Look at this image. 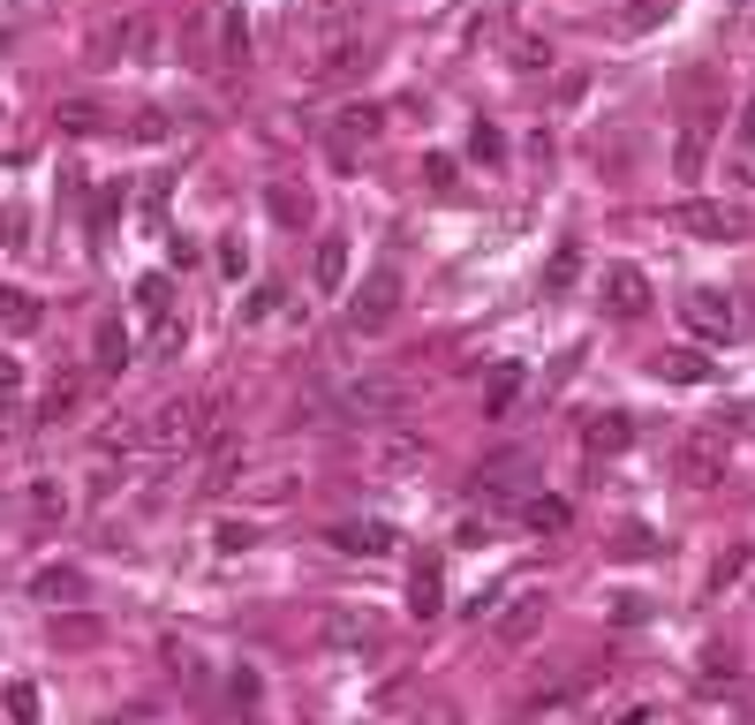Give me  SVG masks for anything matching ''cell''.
Wrapping results in <instances>:
<instances>
[{"label":"cell","mask_w":755,"mask_h":725,"mask_svg":"<svg viewBox=\"0 0 755 725\" xmlns=\"http://www.w3.org/2000/svg\"><path fill=\"white\" fill-rule=\"evenodd\" d=\"M665 219L680 235H695V242H741L748 235V213L741 205H711V197H680Z\"/></svg>","instance_id":"cell-1"},{"label":"cell","mask_w":755,"mask_h":725,"mask_svg":"<svg viewBox=\"0 0 755 725\" xmlns=\"http://www.w3.org/2000/svg\"><path fill=\"white\" fill-rule=\"evenodd\" d=\"M205 416H219V401H167V408L144 424V446H159V454L197 446V438H205Z\"/></svg>","instance_id":"cell-2"},{"label":"cell","mask_w":755,"mask_h":725,"mask_svg":"<svg viewBox=\"0 0 755 725\" xmlns=\"http://www.w3.org/2000/svg\"><path fill=\"white\" fill-rule=\"evenodd\" d=\"M393 310H401V272H393V265H377L371 280L355 288V302H348V325H355V333H385V325H393Z\"/></svg>","instance_id":"cell-3"},{"label":"cell","mask_w":755,"mask_h":725,"mask_svg":"<svg viewBox=\"0 0 755 725\" xmlns=\"http://www.w3.org/2000/svg\"><path fill=\"white\" fill-rule=\"evenodd\" d=\"M408 401H416V385H408V379H355V385H340V416H363V424H371V416H401Z\"/></svg>","instance_id":"cell-4"},{"label":"cell","mask_w":755,"mask_h":725,"mask_svg":"<svg viewBox=\"0 0 755 725\" xmlns=\"http://www.w3.org/2000/svg\"><path fill=\"white\" fill-rule=\"evenodd\" d=\"M680 318H687L703 341H733V333H741V310H733V296H717V288H695V296L680 302Z\"/></svg>","instance_id":"cell-5"},{"label":"cell","mask_w":755,"mask_h":725,"mask_svg":"<svg viewBox=\"0 0 755 725\" xmlns=\"http://www.w3.org/2000/svg\"><path fill=\"white\" fill-rule=\"evenodd\" d=\"M545 590H529V582H521V590H506V612H499V620H492V635H499L506 642V650H514V642H529V635H537V628H545Z\"/></svg>","instance_id":"cell-6"},{"label":"cell","mask_w":755,"mask_h":725,"mask_svg":"<svg viewBox=\"0 0 755 725\" xmlns=\"http://www.w3.org/2000/svg\"><path fill=\"white\" fill-rule=\"evenodd\" d=\"M672 469H680V484L711 491V484H725V454H717L711 438H680V446H672Z\"/></svg>","instance_id":"cell-7"},{"label":"cell","mask_w":755,"mask_h":725,"mask_svg":"<svg viewBox=\"0 0 755 725\" xmlns=\"http://www.w3.org/2000/svg\"><path fill=\"white\" fill-rule=\"evenodd\" d=\"M325 545H333V552H355V559H385L401 537H393L385 521H333V529H325Z\"/></svg>","instance_id":"cell-8"},{"label":"cell","mask_w":755,"mask_h":725,"mask_svg":"<svg viewBox=\"0 0 755 725\" xmlns=\"http://www.w3.org/2000/svg\"><path fill=\"white\" fill-rule=\"evenodd\" d=\"M604 302H612V318H642L650 310V280L634 265H604Z\"/></svg>","instance_id":"cell-9"},{"label":"cell","mask_w":755,"mask_h":725,"mask_svg":"<svg viewBox=\"0 0 755 725\" xmlns=\"http://www.w3.org/2000/svg\"><path fill=\"white\" fill-rule=\"evenodd\" d=\"M408 612H416V620H438V612H446V567H438V559H416V567H408Z\"/></svg>","instance_id":"cell-10"},{"label":"cell","mask_w":755,"mask_h":725,"mask_svg":"<svg viewBox=\"0 0 755 725\" xmlns=\"http://www.w3.org/2000/svg\"><path fill=\"white\" fill-rule=\"evenodd\" d=\"M703 167H711V114H695L680 128V144H672V174L680 182H703Z\"/></svg>","instance_id":"cell-11"},{"label":"cell","mask_w":755,"mask_h":725,"mask_svg":"<svg viewBox=\"0 0 755 725\" xmlns=\"http://www.w3.org/2000/svg\"><path fill=\"white\" fill-rule=\"evenodd\" d=\"M310 280H318V296H340L348 288V235H318V257H310Z\"/></svg>","instance_id":"cell-12"},{"label":"cell","mask_w":755,"mask_h":725,"mask_svg":"<svg viewBox=\"0 0 755 725\" xmlns=\"http://www.w3.org/2000/svg\"><path fill=\"white\" fill-rule=\"evenodd\" d=\"M211 31H219V45H211L219 69H242V61H250V23H242V8H219Z\"/></svg>","instance_id":"cell-13"},{"label":"cell","mask_w":755,"mask_h":725,"mask_svg":"<svg viewBox=\"0 0 755 725\" xmlns=\"http://www.w3.org/2000/svg\"><path fill=\"white\" fill-rule=\"evenodd\" d=\"M650 379H658V385H703V379H711V363H703L695 348H665V355H650Z\"/></svg>","instance_id":"cell-14"},{"label":"cell","mask_w":755,"mask_h":725,"mask_svg":"<svg viewBox=\"0 0 755 725\" xmlns=\"http://www.w3.org/2000/svg\"><path fill=\"white\" fill-rule=\"evenodd\" d=\"M521 385H529V371H521V363H499V371H492V385H484V424H499V416H514Z\"/></svg>","instance_id":"cell-15"},{"label":"cell","mask_w":755,"mask_h":725,"mask_svg":"<svg viewBox=\"0 0 755 725\" xmlns=\"http://www.w3.org/2000/svg\"><path fill=\"white\" fill-rule=\"evenodd\" d=\"M325 642L333 650H385L377 620H355V612H325Z\"/></svg>","instance_id":"cell-16"},{"label":"cell","mask_w":755,"mask_h":725,"mask_svg":"<svg viewBox=\"0 0 755 725\" xmlns=\"http://www.w3.org/2000/svg\"><path fill=\"white\" fill-rule=\"evenodd\" d=\"M582 446H589V454H628V446H634V416H620V408H612V416H589Z\"/></svg>","instance_id":"cell-17"},{"label":"cell","mask_w":755,"mask_h":725,"mask_svg":"<svg viewBox=\"0 0 755 725\" xmlns=\"http://www.w3.org/2000/svg\"><path fill=\"white\" fill-rule=\"evenodd\" d=\"M136 310H144L152 325H174V280L167 272H144V280H136Z\"/></svg>","instance_id":"cell-18"},{"label":"cell","mask_w":755,"mask_h":725,"mask_svg":"<svg viewBox=\"0 0 755 725\" xmlns=\"http://www.w3.org/2000/svg\"><path fill=\"white\" fill-rule=\"evenodd\" d=\"M575 280H582V242H559L551 265H545V296H567Z\"/></svg>","instance_id":"cell-19"},{"label":"cell","mask_w":755,"mask_h":725,"mask_svg":"<svg viewBox=\"0 0 755 725\" xmlns=\"http://www.w3.org/2000/svg\"><path fill=\"white\" fill-rule=\"evenodd\" d=\"M265 205H272V219H280V227H302V219H310V189L272 182V189H265Z\"/></svg>","instance_id":"cell-20"},{"label":"cell","mask_w":755,"mask_h":725,"mask_svg":"<svg viewBox=\"0 0 755 725\" xmlns=\"http://www.w3.org/2000/svg\"><path fill=\"white\" fill-rule=\"evenodd\" d=\"M0 318H8V333H39V296H23V288H0Z\"/></svg>","instance_id":"cell-21"},{"label":"cell","mask_w":755,"mask_h":725,"mask_svg":"<svg viewBox=\"0 0 755 725\" xmlns=\"http://www.w3.org/2000/svg\"><path fill=\"white\" fill-rule=\"evenodd\" d=\"M658 23H672V0H634V8H620V39H642Z\"/></svg>","instance_id":"cell-22"},{"label":"cell","mask_w":755,"mask_h":725,"mask_svg":"<svg viewBox=\"0 0 755 725\" xmlns=\"http://www.w3.org/2000/svg\"><path fill=\"white\" fill-rule=\"evenodd\" d=\"M521 521H529L537 537H559V529L575 521V507H567V499H529V507H521Z\"/></svg>","instance_id":"cell-23"},{"label":"cell","mask_w":755,"mask_h":725,"mask_svg":"<svg viewBox=\"0 0 755 725\" xmlns=\"http://www.w3.org/2000/svg\"><path fill=\"white\" fill-rule=\"evenodd\" d=\"M91 348H99V371H128V333L114 325V318L99 325V341H91Z\"/></svg>","instance_id":"cell-24"},{"label":"cell","mask_w":755,"mask_h":725,"mask_svg":"<svg viewBox=\"0 0 755 725\" xmlns=\"http://www.w3.org/2000/svg\"><path fill=\"white\" fill-rule=\"evenodd\" d=\"M423 462V438H408V431H401V438H377V469H416Z\"/></svg>","instance_id":"cell-25"},{"label":"cell","mask_w":755,"mask_h":725,"mask_svg":"<svg viewBox=\"0 0 755 725\" xmlns=\"http://www.w3.org/2000/svg\"><path fill=\"white\" fill-rule=\"evenodd\" d=\"M53 122H61V128H76V136H91V128H106V114H99L91 99H61V106H53Z\"/></svg>","instance_id":"cell-26"},{"label":"cell","mask_w":755,"mask_h":725,"mask_svg":"<svg viewBox=\"0 0 755 725\" xmlns=\"http://www.w3.org/2000/svg\"><path fill=\"white\" fill-rule=\"evenodd\" d=\"M23 499H31V514H39V521H61V514H69V491H61L53 476H39V484H31Z\"/></svg>","instance_id":"cell-27"},{"label":"cell","mask_w":755,"mask_h":725,"mask_svg":"<svg viewBox=\"0 0 755 725\" xmlns=\"http://www.w3.org/2000/svg\"><path fill=\"white\" fill-rule=\"evenodd\" d=\"M31 590H39L45 604H53V598H84V574H76V567H45V574L31 582Z\"/></svg>","instance_id":"cell-28"},{"label":"cell","mask_w":755,"mask_h":725,"mask_svg":"<svg viewBox=\"0 0 755 725\" xmlns=\"http://www.w3.org/2000/svg\"><path fill=\"white\" fill-rule=\"evenodd\" d=\"M8 718L39 725V687H31V681H8Z\"/></svg>","instance_id":"cell-29"},{"label":"cell","mask_w":755,"mask_h":725,"mask_svg":"<svg viewBox=\"0 0 755 725\" xmlns=\"http://www.w3.org/2000/svg\"><path fill=\"white\" fill-rule=\"evenodd\" d=\"M748 567H755V552H748V545H733V552H725V559L711 567V590H725V582H741Z\"/></svg>","instance_id":"cell-30"},{"label":"cell","mask_w":755,"mask_h":725,"mask_svg":"<svg viewBox=\"0 0 755 725\" xmlns=\"http://www.w3.org/2000/svg\"><path fill=\"white\" fill-rule=\"evenodd\" d=\"M280 302H288V288H280V280H265V288H250V302H242V318H272V310H280Z\"/></svg>","instance_id":"cell-31"},{"label":"cell","mask_w":755,"mask_h":725,"mask_svg":"<svg viewBox=\"0 0 755 725\" xmlns=\"http://www.w3.org/2000/svg\"><path fill=\"white\" fill-rule=\"evenodd\" d=\"M76 401H84V379H61L53 393H45V424H61V416H69Z\"/></svg>","instance_id":"cell-32"},{"label":"cell","mask_w":755,"mask_h":725,"mask_svg":"<svg viewBox=\"0 0 755 725\" xmlns=\"http://www.w3.org/2000/svg\"><path fill=\"white\" fill-rule=\"evenodd\" d=\"M468 152H476V159H506V136L492 122H476V128H468Z\"/></svg>","instance_id":"cell-33"},{"label":"cell","mask_w":755,"mask_h":725,"mask_svg":"<svg viewBox=\"0 0 755 725\" xmlns=\"http://www.w3.org/2000/svg\"><path fill=\"white\" fill-rule=\"evenodd\" d=\"M612 552H620V559H658V537H650V529H628Z\"/></svg>","instance_id":"cell-34"},{"label":"cell","mask_w":755,"mask_h":725,"mask_svg":"<svg viewBox=\"0 0 755 725\" xmlns=\"http://www.w3.org/2000/svg\"><path fill=\"white\" fill-rule=\"evenodd\" d=\"M423 182H431V189H454V159H446V152H431V159H423Z\"/></svg>","instance_id":"cell-35"},{"label":"cell","mask_w":755,"mask_h":725,"mask_svg":"<svg viewBox=\"0 0 755 725\" xmlns=\"http://www.w3.org/2000/svg\"><path fill=\"white\" fill-rule=\"evenodd\" d=\"M612 620L634 628V620H650V598H612Z\"/></svg>","instance_id":"cell-36"},{"label":"cell","mask_w":755,"mask_h":725,"mask_svg":"<svg viewBox=\"0 0 755 725\" xmlns=\"http://www.w3.org/2000/svg\"><path fill=\"white\" fill-rule=\"evenodd\" d=\"M242 545H257V529L250 521H227V529H219V552H242Z\"/></svg>","instance_id":"cell-37"},{"label":"cell","mask_w":755,"mask_h":725,"mask_svg":"<svg viewBox=\"0 0 755 725\" xmlns=\"http://www.w3.org/2000/svg\"><path fill=\"white\" fill-rule=\"evenodd\" d=\"M128 136H136V144H159V136H167V122H159V114H136V122H128Z\"/></svg>","instance_id":"cell-38"},{"label":"cell","mask_w":755,"mask_h":725,"mask_svg":"<svg viewBox=\"0 0 755 725\" xmlns=\"http://www.w3.org/2000/svg\"><path fill=\"white\" fill-rule=\"evenodd\" d=\"M15 379H23V371H15V363H8V355H0V401H8V393H15Z\"/></svg>","instance_id":"cell-39"},{"label":"cell","mask_w":755,"mask_h":725,"mask_svg":"<svg viewBox=\"0 0 755 725\" xmlns=\"http://www.w3.org/2000/svg\"><path fill=\"white\" fill-rule=\"evenodd\" d=\"M733 431H748V438H755V408H748V401L733 408Z\"/></svg>","instance_id":"cell-40"},{"label":"cell","mask_w":755,"mask_h":725,"mask_svg":"<svg viewBox=\"0 0 755 725\" xmlns=\"http://www.w3.org/2000/svg\"><path fill=\"white\" fill-rule=\"evenodd\" d=\"M620 725H658V711H628V718H620Z\"/></svg>","instance_id":"cell-41"},{"label":"cell","mask_w":755,"mask_h":725,"mask_svg":"<svg viewBox=\"0 0 755 725\" xmlns=\"http://www.w3.org/2000/svg\"><path fill=\"white\" fill-rule=\"evenodd\" d=\"M741 136H755V99H748V114H741Z\"/></svg>","instance_id":"cell-42"}]
</instances>
